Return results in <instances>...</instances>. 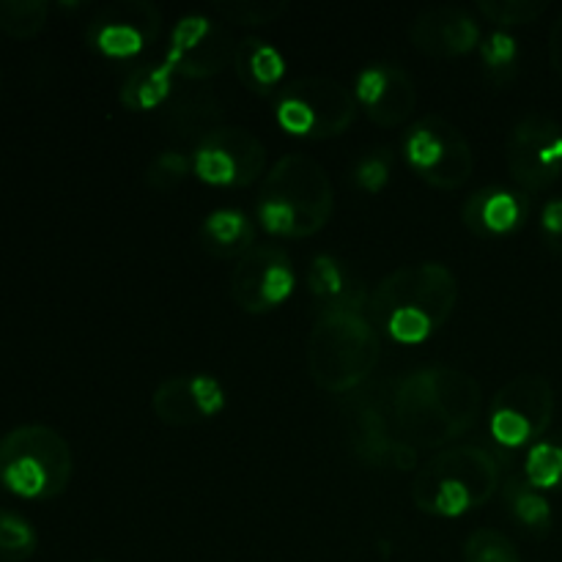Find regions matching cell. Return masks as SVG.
<instances>
[{"instance_id":"20","label":"cell","mask_w":562,"mask_h":562,"mask_svg":"<svg viewBox=\"0 0 562 562\" xmlns=\"http://www.w3.org/2000/svg\"><path fill=\"white\" fill-rule=\"evenodd\" d=\"M223 119V99L212 88L201 86V82L173 91V97L165 104V126L179 140L201 143L214 130L225 126Z\"/></svg>"},{"instance_id":"6","label":"cell","mask_w":562,"mask_h":562,"mask_svg":"<svg viewBox=\"0 0 562 562\" xmlns=\"http://www.w3.org/2000/svg\"><path fill=\"white\" fill-rule=\"evenodd\" d=\"M75 472L69 442L55 428L20 426L0 439V483L22 499H55Z\"/></svg>"},{"instance_id":"38","label":"cell","mask_w":562,"mask_h":562,"mask_svg":"<svg viewBox=\"0 0 562 562\" xmlns=\"http://www.w3.org/2000/svg\"><path fill=\"white\" fill-rule=\"evenodd\" d=\"M97 562H102V560H97Z\"/></svg>"},{"instance_id":"33","label":"cell","mask_w":562,"mask_h":562,"mask_svg":"<svg viewBox=\"0 0 562 562\" xmlns=\"http://www.w3.org/2000/svg\"><path fill=\"white\" fill-rule=\"evenodd\" d=\"M192 159H187L181 151H159L146 168V184L157 192H170L190 176Z\"/></svg>"},{"instance_id":"11","label":"cell","mask_w":562,"mask_h":562,"mask_svg":"<svg viewBox=\"0 0 562 562\" xmlns=\"http://www.w3.org/2000/svg\"><path fill=\"white\" fill-rule=\"evenodd\" d=\"M393 384H366L349 393L344 404V426L349 448L362 464L393 467L401 437L395 428Z\"/></svg>"},{"instance_id":"12","label":"cell","mask_w":562,"mask_h":562,"mask_svg":"<svg viewBox=\"0 0 562 562\" xmlns=\"http://www.w3.org/2000/svg\"><path fill=\"white\" fill-rule=\"evenodd\" d=\"M263 165H267V146L245 126H220L195 143L192 154V170L198 179L228 190L256 184L263 176Z\"/></svg>"},{"instance_id":"16","label":"cell","mask_w":562,"mask_h":562,"mask_svg":"<svg viewBox=\"0 0 562 562\" xmlns=\"http://www.w3.org/2000/svg\"><path fill=\"white\" fill-rule=\"evenodd\" d=\"M355 102L371 119V124L382 126V130H398L415 115V80L398 64L376 60L357 75Z\"/></svg>"},{"instance_id":"28","label":"cell","mask_w":562,"mask_h":562,"mask_svg":"<svg viewBox=\"0 0 562 562\" xmlns=\"http://www.w3.org/2000/svg\"><path fill=\"white\" fill-rule=\"evenodd\" d=\"M525 477L538 492L562 488V431L552 439H541L527 450Z\"/></svg>"},{"instance_id":"2","label":"cell","mask_w":562,"mask_h":562,"mask_svg":"<svg viewBox=\"0 0 562 562\" xmlns=\"http://www.w3.org/2000/svg\"><path fill=\"white\" fill-rule=\"evenodd\" d=\"M459 302V280L445 263H404L371 291V324L398 344H423L448 324Z\"/></svg>"},{"instance_id":"4","label":"cell","mask_w":562,"mask_h":562,"mask_svg":"<svg viewBox=\"0 0 562 562\" xmlns=\"http://www.w3.org/2000/svg\"><path fill=\"white\" fill-rule=\"evenodd\" d=\"M307 373L324 393L360 390L382 360V340L366 311H318L307 335Z\"/></svg>"},{"instance_id":"26","label":"cell","mask_w":562,"mask_h":562,"mask_svg":"<svg viewBox=\"0 0 562 562\" xmlns=\"http://www.w3.org/2000/svg\"><path fill=\"white\" fill-rule=\"evenodd\" d=\"M49 20L47 0H0V31L16 42L36 38Z\"/></svg>"},{"instance_id":"19","label":"cell","mask_w":562,"mask_h":562,"mask_svg":"<svg viewBox=\"0 0 562 562\" xmlns=\"http://www.w3.org/2000/svg\"><path fill=\"white\" fill-rule=\"evenodd\" d=\"M467 231L477 239H499L519 231L527 220V201L521 192L505 187H483L461 206Z\"/></svg>"},{"instance_id":"29","label":"cell","mask_w":562,"mask_h":562,"mask_svg":"<svg viewBox=\"0 0 562 562\" xmlns=\"http://www.w3.org/2000/svg\"><path fill=\"white\" fill-rule=\"evenodd\" d=\"M36 549L38 536L31 521L11 510H0V562H25Z\"/></svg>"},{"instance_id":"34","label":"cell","mask_w":562,"mask_h":562,"mask_svg":"<svg viewBox=\"0 0 562 562\" xmlns=\"http://www.w3.org/2000/svg\"><path fill=\"white\" fill-rule=\"evenodd\" d=\"M390 159L387 151H373L362 157L355 168V184L366 192H382L390 181Z\"/></svg>"},{"instance_id":"24","label":"cell","mask_w":562,"mask_h":562,"mask_svg":"<svg viewBox=\"0 0 562 562\" xmlns=\"http://www.w3.org/2000/svg\"><path fill=\"white\" fill-rule=\"evenodd\" d=\"M173 77L176 69L168 58L146 60V64L135 66L121 82V104L126 110H135V113L165 108L168 99L173 97Z\"/></svg>"},{"instance_id":"31","label":"cell","mask_w":562,"mask_h":562,"mask_svg":"<svg viewBox=\"0 0 562 562\" xmlns=\"http://www.w3.org/2000/svg\"><path fill=\"white\" fill-rule=\"evenodd\" d=\"M547 9V0H477V11L497 27L530 25Z\"/></svg>"},{"instance_id":"22","label":"cell","mask_w":562,"mask_h":562,"mask_svg":"<svg viewBox=\"0 0 562 562\" xmlns=\"http://www.w3.org/2000/svg\"><path fill=\"white\" fill-rule=\"evenodd\" d=\"M198 245L214 258H236L239 261L245 252H250L256 241V223L239 209H217L206 214L198 228Z\"/></svg>"},{"instance_id":"14","label":"cell","mask_w":562,"mask_h":562,"mask_svg":"<svg viewBox=\"0 0 562 562\" xmlns=\"http://www.w3.org/2000/svg\"><path fill=\"white\" fill-rule=\"evenodd\" d=\"M236 42L220 22L203 14H187L176 22L170 33V47L165 58L173 64L176 77L190 82H206L234 64Z\"/></svg>"},{"instance_id":"1","label":"cell","mask_w":562,"mask_h":562,"mask_svg":"<svg viewBox=\"0 0 562 562\" xmlns=\"http://www.w3.org/2000/svg\"><path fill=\"white\" fill-rule=\"evenodd\" d=\"M483 387L472 373L428 366L406 373L393 387L395 428L417 450L448 448L481 417Z\"/></svg>"},{"instance_id":"10","label":"cell","mask_w":562,"mask_h":562,"mask_svg":"<svg viewBox=\"0 0 562 562\" xmlns=\"http://www.w3.org/2000/svg\"><path fill=\"white\" fill-rule=\"evenodd\" d=\"M505 162L516 184L543 192L562 176V126L547 113H527L505 137Z\"/></svg>"},{"instance_id":"21","label":"cell","mask_w":562,"mask_h":562,"mask_svg":"<svg viewBox=\"0 0 562 562\" xmlns=\"http://www.w3.org/2000/svg\"><path fill=\"white\" fill-rule=\"evenodd\" d=\"M307 289L322 311H368V291L362 280L333 256H316L307 267Z\"/></svg>"},{"instance_id":"5","label":"cell","mask_w":562,"mask_h":562,"mask_svg":"<svg viewBox=\"0 0 562 562\" xmlns=\"http://www.w3.org/2000/svg\"><path fill=\"white\" fill-rule=\"evenodd\" d=\"M499 488L503 467L497 456L481 445H456L417 470L412 503L428 516L456 519L492 503Z\"/></svg>"},{"instance_id":"27","label":"cell","mask_w":562,"mask_h":562,"mask_svg":"<svg viewBox=\"0 0 562 562\" xmlns=\"http://www.w3.org/2000/svg\"><path fill=\"white\" fill-rule=\"evenodd\" d=\"M519 42L505 31H494L481 42L483 71L494 86H508L519 75Z\"/></svg>"},{"instance_id":"18","label":"cell","mask_w":562,"mask_h":562,"mask_svg":"<svg viewBox=\"0 0 562 562\" xmlns=\"http://www.w3.org/2000/svg\"><path fill=\"white\" fill-rule=\"evenodd\" d=\"M412 44L431 58H459L481 47V22L459 5H431L409 27Z\"/></svg>"},{"instance_id":"36","label":"cell","mask_w":562,"mask_h":562,"mask_svg":"<svg viewBox=\"0 0 562 562\" xmlns=\"http://www.w3.org/2000/svg\"><path fill=\"white\" fill-rule=\"evenodd\" d=\"M549 64L562 80V14L552 22V31H549Z\"/></svg>"},{"instance_id":"32","label":"cell","mask_w":562,"mask_h":562,"mask_svg":"<svg viewBox=\"0 0 562 562\" xmlns=\"http://www.w3.org/2000/svg\"><path fill=\"white\" fill-rule=\"evenodd\" d=\"M464 562H525L519 549L505 532L483 527L475 530L464 543Z\"/></svg>"},{"instance_id":"15","label":"cell","mask_w":562,"mask_h":562,"mask_svg":"<svg viewBox=\"0 0 562 562\" xmlns=\"http://www.w3.org/2000/svg\"><path fill=\"white\" fill-rule=\"evenodd\" d=\"M162 31V11L148 0H121L97 11L86 36L104 58H135L151 47Z\"/></svg>"},{"instance_id":"17","label":"cell","mask_w":562,"mask_h":562,"mask_svg":"<svg viewBox=\"0 0 562 562\" xmlns=\"http://www.w3.org/2000/svg\"><path fill=\"white\" fill-rule=\"evenodd\" d=\"M225 390L223 384L206 373H184L170 376L154 390L151 409L159 423L170 428H192L212 420L223 412Z\"/></svg>"},{"instance_id":"8","label":"cell","mask_w":562,"mask_h":562,"mask_svg":"<svg viewBox=\"0 0 562 562\" xmlns=\"http://www.w3.org/2000/svg\"><path fill=\"white\" fill-rule=\"evenodd\" d=\"M404 157L428 187L453 192L475 173V154L470 140L442 115H423L406 130Z\"/></svg>"},{"instance_id":"37","label":"cell","mask_w":562,"mask_h":562,"mask_svg":"<svg viewBox=\"0 0 562 562\" xmlns=\"http://www.w3.org/2000/svg\"><path fill=\"white\" fill-rule=\"evenodd\" d=\"M0 99H3V69H0Z\"/></svg>"},{"instance_id":"7","label":"cell","mask_w":562,"mask_h":562,"mask_svg":"<svg viewBox=\"0 0 562 562\" xmlns=\"http://www.w3.org/2000/svg\"><path fill=\"white\" fill-rule=\"evenodd\" d=\"M355 93L333 77H300L274 97V119L305 140L340 137L357 119Z\"/></svg>"},{"instance_id":"23","label":"cell","mask_w":562,"mask_h":562,"mask_svg":"<svg viewBox=\"0 0 562 562\" xmlns=\"http://www.w3.org/2000/svg\"><path fill=\"white\" fill-rule=\"evenodd\" d=\"M234 69L247 91L258 93V97H269L283 82L285 58L274 44L256 36H247L236 44Z\"/></svg>"},{"instance_id":"30","label":"cell","mask_w":562,"mask_h":562,"mask_svg":"<svg viewBox=\"0 0 562 562\" xmlns=\"http://www.w3.org/2000/svg\"><path fill=\"white\" fill-rule=\"evenodd\" d=\"M214 14L223 16L225 22H236V25H269L278 16L285 14L289 3L283 0H223V3L212 5Z\"/></svg>"},{"instance_id":"3","label":"cell","mask_w":562,"mask_h":562,"mask_svg":"<svg viewBox=\"0 0 562 562\" xmlns=\"http://www.w3.org/2000/svg\"><path fill=\"white\" fill-rule=\"evenodd\" d=\"M335 190L329 173L305 154H285L263 176L258 192V223L283 239L316 236L333 220Z\"/></svg>"},{"instance_id":"9","label":"cell","mask_w":562,"mask_h":562,"mask_svg":"<svg viewBox=\"0 0 562 562\" xmlns=\"http://www.w3.org/2000/svg\"><path fill=\"white\" fill-rule=\"evenodd\" d=\"M554 390L541 373H519L497 390L488 409V431L503 448H532L554 417Z\"/></svg>"},{"instance_id":"35","label":"cell","mask_w":562,"mask_h":562,"mask_svg":"<svg viewBox=\"0 0 562 562\" xmlns=\"http://www.w3.org/2000/svg\"><path fill=\"white\" fill-rule=\"evenodd\" d=\"M541 228L549 245H558V241H562V198H554V201H549L547 206H543Z\"/></svg>"},{"instance_id":"25","label":"cell","mask_w":562,"mask_h":562,"mask_svg":"<svg viewBox=\"0 0 562 562\" xmlns=\"http://www.w3.org/2000/svg\"><path fill=\"white\" fill-rule=\"evenodd\" d=\"M503 497L508 503L510 516L532 536H547L552 530V508L549 499L527 483V477H508L503 481Z\"/></svg>"},{"instance_id":"13","label":"cell","mask_w":562,"mask_h":562,"mask_svg":"<svg viewBox=\"0 0 562 562\" xmlns=\"http://www.w3.org/2000/svg\"><path fill=\"white\" fill-rule=\"evenodd\" d=\"M296 285L291 256L280 245L261 241L236 261L231 272V300L250 316L272 313L283 305Z\"/></svg>"}]
</instances>
